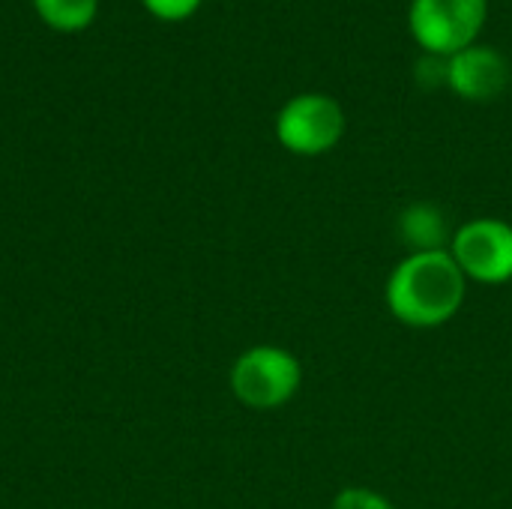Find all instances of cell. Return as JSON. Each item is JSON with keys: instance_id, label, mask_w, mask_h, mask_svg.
Wrapping results in <instances>:
<instances>
[{"instance_id": "cell-1", "label": "cell", "mask_w": 512, "mask_h": 509, "mask_svg": "<svg viewBox=\"0 0 512 509\" xmlns=\"http://www.w3.org/2000/svg\"><path fill=\"white\" fill-rule=\"evenodd\" d=\"M468 297V279L444 252H408L390 273L384 303L390 315L414 330L444 327L459 315Z\"/></svg>"}, {"instance_id": "cell-2", "label": "cell", "mask_w": 512, "mask_h": 509, "mask_svg": "<svg viewBox=\"0 0 512 509\" xmlns=\"http://www.w3.org/2000/svg\"><path fill=\"white\" fill-rule=\"evenodd\" d=\"M228 384L240 405L252 411H276L300 393L303 366L279 345H252L234 360Z\"/></svg>"}, {"instance_id": "cell-3", "label": "cell", "mask_w": 512, "mask_h": 509, "mask_svg": "<svg viewBox=\"0 0 512 509\" xmlns=\"http://www.w3.org/2000/svg\"><path fill=\"white\" fill-rule=\"evenodd\" d=\"M489 18V0H411L408 27L417 45L435 57H453L474 45Z\"/></svg>"}, {"instance_id": "cell-4", "label": "cell", "mask_w": 512, "mask_h": 509, "mask_svg": "<svg viewBox=\"0 0 512 509\" xmlns=\"http://www.w3.org/2000/svg\"><path fill=\"white\" fill-rule=\"evenodd\" d=\"M345 108L327 93H297L276 114V138L294 156H324L345 135Z\"/></svg>"}, {"instance_id": "cell-5", "label": "cell", "mask_w": 512, "mask_h": 509, "mask_svg": "<svg viewBox=\"0 0 512 509\" xmlns=\"http://www.w3.org/2000/svg\"><path fill=\"white\" fill-rule=\"evenodd\" d=\"M450 255L465 279L504 285L512 279V225L495 216H477L453 231Z\"/></svg>"}, {"instance_id": "cell-6", "label": "cell", "mask_w": 512, "mask_h": 509, "mask_svg": "<svg viewBox=\"0 0 512 509\" xmlns=\"http://www.w3.org/2000/svg\"><path fill=\"white\" fill-rule=\"evenodd\" d=\"M510 84V60L489 45H468L447 57V87L468 102L498 99Z\"/></svg>"}, {"instance_id": "cell-7", "label": "cell", "mask_w": 512, "mask_h": 509, "mask_svg": "<svg viewBox=\"0 0 512 509\" xmlns=\"http://www.w3.org/2000/svg\"><path fill=\"white\" fill-rule=\"evenodd\" d=\"M396 231H399V240L408 246V252H444L450 249V240H453L447 213L432 201L408 204L399 213Z\"/></svg>"}, {"instance_id": "cell-8", "label": "cell", "mask_w": 512, "mask_h": 509, "mask_svg": "<svg viewBox=\"0 0 512 509\" xmlns=\"http://www.w3.org/2000/svg\"><path fill=\"white\" fill-rule=\"evenodd\" d=\"M36 15L60 33H78L93 24L99 0H33Z\"/></svg>"}, {"instance_id": "cell-9", "label": "cell", "mask_w": 512, "mask_h": 509, "mask_svg": "<svg viewBox=\"0 0 512 509\" xmlns=\"http://www.w3.org/2000/svg\"><path fill=\"white\" fill-rule=\"evenodd\" d=\"M333 509H396L390 498L366 486H348L333 498Z\"/></svg>"}, {"instance_id": "cell-10", "label": "cell", "mask_w": 512, "mask_h": 509, "mask_svg": "<svg viewBox=\"0 0 512 509\" xmlns=\"http://www.w3.org/2000/svg\"><path fill=\"white\" fill-rule=\"evenodd\" d=\"M159 21H186L198 12L201 0H141Z\"/></svg>"}, {"instance_id": "cell-11", "label": "cell", "mask_w": 512, "mask_h": 509, "mask_svg": "<svg viewBox=\"0 0 512 509\" xmlns=\"http://www.w3.org/2000/svg\"><path fill=\"white\" fill-rule=\"evenodd\" d=\"M417 81H420L423 87H438L441 81L447 84V57L426 54V57L417 63Z\"/></svg>"}]
</instances>
